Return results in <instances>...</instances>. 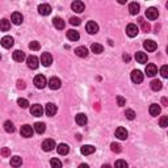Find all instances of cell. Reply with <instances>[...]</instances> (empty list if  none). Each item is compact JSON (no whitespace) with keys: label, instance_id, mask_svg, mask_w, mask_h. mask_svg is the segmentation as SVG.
Returning a JSON list of instances; mask_svg holds the SVG:
<instances>
[{"label":"cell","instance_id":"6da1fadb","mask_svg":"<svg viewBox=\"0 0 168 168\" xmlns=\"http://www.w3.org/2000/svg\"><path fill=\"white\" fill-rule=\"evenodd\" d=\"M46 78L43 76V75H37L36 78H34V86H36L38 90H42V88H45L46 87Z\"/></svg>","mask_w":168,"mask_h":168},{"label":"cell","instance_id":"7a4b0ae2","mask_svg":"<svg viewBox=\"0 0 168 168\" xmlns=\"http://www.w3.org/2000/svg\"><path fill=\"white\" fill-rule=\"evenodd\" d=\"M26 65H28L29 68L36 70V68H38V66H39V61H38V58L36 55H30V57L26 58Z\"/></svg>","mask_w":168,"mask_h":168},{"label":"cell","instance_id":"3957f363","mask_svg":"<svg viewBox=\"0 0 168 168\" xmlns=\"http://www.w3.org/2000/svg\"><path fill=\"white\" fill-rule=\"evenodd\" d=\"M43 112L45 110H43L42 105H39V104H34V105H32V108H30V113L34 117H41L43 114Z\"/></svg>","mask_w":168,"mask_h":168},{"label":"cell","instance_id":"277c9868","mask_svg":"<svg viewBox=\"0 0 168 168\" xmlns=\"http://www.w3.org/2000/svg\"><path fill=\"white\" fill-rule=\"evenodd\" d=\"M139 33V29H138V26L135 25V24H129V25L126 26V34L129 37H135L137 34Z\"/></svg>","mask_w":168,"mask_h":168},{"label":"cell","instance_id":"5b68a950","mask_svg":"<svg viewBox=\"0 0 168 168\" xmlns=\"http://www.w3.org/2000/svg\"><path fill=\"white\" fill-rule=\"evenodd\" d=\"M41 63L45 67H49L53 63V55L50 53H43L41 55Z\"/></svg>","mask_w":168,"mask_h":168},{"label":"cell","instance_id":"8992f818","mask_svg":"<svg viewBox=\"0 0 168 168\" xmlns=\"http://www.w3.org/2000/svg\"><path fill=\"white\" fill-rule=\"evenodd\" d=\"M33 133H34V130H33V127H32L30 125H24V126H21V135H22L24 138H30V137H33Z\"/></svg>","mask_w":168,"mask_h":168},{"label":"cell","instance_id":"52a82bcc","mask_svg":"<svg viewBox=\"0 0 168 168\" xmlns=\"http://www.w3.org/2000/svg\"><path fill=\"white\" fill-rule=\"evenodd\" d=\"M53 149H55V142H54L53 139H45L42 142V150L43 151H51Z\"/></svg>","mask_w":168,"mask_h":168},{"label":"cell","instance_id":"ba28073f","mask_svg":"<svg viewBox=\"0 0 168 168\" xmlns=\"http://www.w3.org/2000/svg\"><path fill=\"white\" fill-rule=\"evenodd\" d=\"M131 80H133V83H135V84L142 83L143 82V74L139 70H134L131 72Z\"/></svg>","mask_w":168,"mask_h":168},{"label":"cell","instance_id":"9c48e42d","mask_svg":"<svg viewBox=\"0 0 168 168\" xmlns=\"http://www.w3.org/2000/svg\"><path fill=\"white\" fill-rule=\"evenodd\" d=\"M71 8H72V11H75L76 13H80L86 9V6H84V3L80 2V0H76V2H74L71 4Z\"/></svg>","mask_w":168,"mask_h":168},{"label":"cell","instance_id":"30bf717a","mask_svg":"<svg viewBox=\"0 0 168 168\" xmlns=\"http://www.w3.org/2000/svg\"><path fill=\"white\" fill-rule=\"evenodd\" d=\"M156 74H158V67L154 65V63H149V65L146 66V75L152 78V76H155Z\"/></svg>","mask_w":168,"mask_h":168},{"label":"cell","instance_id":"8fae6325","mask_svg":"<svg viewBox=\"0 0 168 168\" xmlns=\"http://www.w3.org/2000/svg\"><path fill=\"white\" fill-rule=\"evenodd\" d=\"M146 17L149 18V20H156L158 17H159V12H158L156 8L151 7V8H149L146 11Z\"/></svg>","mask_w":168,"mask_h":168},{"label":"cell","instance_id":"7c38bea8","mask_svg":"<svg viewBox=\"0 0 168 168\" xmlns=\"http://www.w3.org/2000/svg\"><path fill=\"white\" fill-rule=\"evenodd\" d=\"M0 43H2V46L4 49H11L13 46V38L11 36H6L2 38V41H0Z\"/></svg>","mask_w":168,"mask_h":168},{"label":"cell","instance_id":"4fadbf2b","mask_svg":"<svg viewBox=\"0 0 168 168\" xmlns=\"http://www.w3.org/2000/svg\"><path fill=\"white\" fill-rule=\"evenodd\" d=\"M61 86H62V82H61V79H58V78H51L50 80H49L50 90H59Z\"/></svg>","mask_w":168,"mask_h":168},{"label":"cell","instance_id":"5bb4252c","mask_svg":"<svg viewBox=\"0 0 168 168\" xmlns=\"http://www.w3.org/2000/svg\"><path fill=\"white\" fill-rule=\"evenodd\" d=\"M86 29H87V32L90 34H96L98 32V25L95 21H90V22H87Z\"/></svg>","mask_w":168,"mask_h":168},{"label":"cell","instance_id":"9a60e30c","mask_svg":"<svg viewBox=\"0 0 168 168\" xmlns=\"http://www.w3.org/2000/svg\"><path fill=\"white\" fill-rule=\"evenodd\" d=\"M57 105L55 104H53V102H49L47 105H46V109H45V112H46V114L49 116V117H53V116H55V113H57Z\"/></svg>","mask_w":168,"mask_h":168},{"label":"cell","instance_id":"2e32d148","mask_svg":"<svg viewBox=\"0 0 168 168\" xmlns=\"http://www.w3.org/2000/svg\"><path fill=\"white\" fill-rule=\"evenodd\" d=\"M38 12H39V14H42V16H47V14H50V12H51V7L49 6V4H41V6H38Z\"/></svg>","mask_w":168,"mask_h":168},{"label":"cell","instance_id":"e0dca14e","mask_svg":"<svg viewBox=\"0 0 168 168\" xmlns=\"http://www.w3.org/2000/svg\"><path fill=\"white\" fill-rule=\"evenodd\" d=\"M143 46H145V49L147 51H155L156 47H158L156 42H154L152 39H147V41H145L143 42Z\"/></svg>","mask_w":168,"mask_h":168},{"label":"cell","instance_id":"ac0fdd59","mask_svg":"<svg viewBox=\"0 0 168 168\" xmlns=\"http://www.w3.org/2000/svg\"><path fill=\"white\" fill-rule=\"evenodd\" d=\"M127 130L125 129V127H118V129L116 130V137L118 138V139H121V141H125L126 138H127Z\"/></svg>","mask_w":168,"mask_h":168},{"label":"cell","instance_id":"d6986e66","mask_svg":"<svg viewBox=\"0 0 168 168\" xmlns=\"http://www.w3.org/2000/svg\"><path fill=\"white\" fill-rule=\"evenodd\" d=\"M75 121H76V123H78L79 126H86V125H87V122H88L87 116H86V114H83V113H79V114H76Z\"/></svg>","mask_w":168,"mask_h":168},{"label":"cell","instance_id":"ffe728a7","mask_svg":"<svg viewBox=\"0 0 168 168\" xmlns=\"http://www.w3.org/2000/svg\"><path fill=\"white\" fill-rule=\"evenodd\" d=\"M57 151L59 155H67L68 151H70V147H68V145H66V143H61V145L57 146Z\"/></svg>","mask_w":168,"mask_h":168},{"label":"cell","instance_id":"44dd1931","mask_svg":"<svg viewBox=\"0 0 168 168\" xmlns=\"http://www.w3.org/2000/svg\"><path fill=\"white\" fill-rule=\"evenodd\" d=\"M33 130L36 131L37 134H43L45 130H46V125L43 122H36L34 123V129Z\"/></svg>","mask_w":168,"mask_h":168},{"label":"cell","instance_id":"7402d4cb","mask_svg":"<svg viewBox=\"0 0 168 168\" xmlns=\"http://www.w3.org/2000/svg\"><path fill=\"white\" fill-rule=\"evenodd\" d=\"M75 54L80 58H86L88 55V49L84 47V46H79V47L75 49Z\"/></svg>","mask_w":168,"mask_h":168},{"label":"cell","instance_id":"603a6c76","mask_svg":"<svg viewBox=\"0 0 168 168\" xmlns=\"http://www.w3.org/2000/svg\"><path fill=\"white\" fill-rule=\"evenodd\" d=\"M22 20H24V17L20 12H14L12 14V22L14 24V25H20V24H22Z\"/></svg>","mask_w":168,"mask_h":168},{"label":"cell","instance_id":"cb8c5ba5","mask_svg":"<svg viewBox=\"0 0 168 168\" xmlns=\"http://www.w3.org/2000/svg\"><path fill=\"white\" fill-rule=\"evenodd\" d=\"M149 112H150V114H151V116L156 117V116H159V114H160L162 109H160V106L158 105V104H152V105H150Z\"/></svg>","mask_w":168,"mask_h":168},{"label":"cell","instance_id":"d4e9b609","mask_svg":"<svg viewBox=\"0 0 168 168\" xmlns=\"http://www.w3.org/2000/svg\"><path fill=\"white\" fill-rule=\"evenodd\" d=\"M135 59L138 63H146L147 62V54L146 53H142V51H137L135 53Z\"/></svg>","mask_w":168,"mask_h":168},{"label":"cell","instance_id":"484cf974","mask_svg":"<svg viewBox=\"0 0 168 168\" xmlns=\"http://www.w3.org/2000/svg\"><path fill=\"white\" fill-rule=\"evenodd\" d=\"M67 38L70 39V41H78L79 38H80V34H79V32L74 30V29H71V30L67 32Z\"/></svg>","mask_w":168,"mask_h":168},{"label":"cell","instance_id":"4316f807","mask_svg":"<svg viewBox=\"0 0 168 168\" xmlns=\"http://www.w3.org/2000/svg\"><path fill=\"white\" fill-rule=\"evenodd\" d=\"M80 151H82L83 155H91V154H93V152H95V147L91 146V145H84V146L82 147Z\"/></svg>","mask_w":168,"mask_h":168},{"label":"cell","instance_id":"83f0119b","mask_svg":"<svg viewBox=\"0 0 168 168\" xmlns=\"http://www.w3.org/2000/svg\"><path fill=\"white\" fill-rule=\"evenodd\" d=\"M25 59V53L21 51V50H16L13 53V61L16 62H22Z\"/></svg>","mask_w":168,"mask_h":168},{"label":"cell","instance_id":"f1b7e54d","mask_svg":"<svg viewBox=\"0 0 168 168\" xmlns=\"http://www.w3.org/2000/svg\"><path fill=\"white\" fill-rule=\"evenodd\" d=\"M53 24H54V26H55L57 29H59V30L63 29V28H65V25H66L65 21H63L61 17H54L53 18Z\"/></svg>","mask_w":168,"mask_h":168},{"label":"cell","instance_id":"f546056e","mask_svg":"<svg viewBox=\"0 0 168 168\" xmlns=\"http://www.w3.org/2000/svg\"><path fill=\"white\" fill-rule=\"evenodd\" d=\"M9 28H11V24H9V21L7 18L0 20V30H2V32H8Z\"/></svg>","mask_w":168,"mask_h":168},{"label":"cell","instance_id":"4dcf8cb0","mask_svg":"<svg viewBox=\"0 0 168 168\" xmlns=\"http://www.w3.org/2000/svg\"><path fill=\"white\" fill-rule=\"evenodd\" d=\"M21 164H22V159H21L20 156H13V158H11V166H12L13 168L21 167Z\"/></svg>","mask_w":168,"mask_h":168},{"label":"cell","instance_id":"1f68e13d","mask_svg":"<svg viewBox=\"0 0 168 168\" xmlns=\"http://www.w3.org/2000/svg\"><path fill=\"white\" fill-rule=\"evenodd\" d=\"M129 12L130 14H137L139 12V4L138 3H130L129 4Z\"/></svg>","mask_w":168,"mask_h":168},{"label":"cell","instance_id":"d6a6232c","mask_svg":"<svg viewBox=\"0 0 168 168\" xmlns=\"http://www.w3.org/2000/svg\"><path fill=\"white\" fill-rule=\"evenodd\" d=\"M162 87H163V84H162L160 80H152V82H151V90H152V91L158 92V91L162 90Z\"/></svg>","mask_w":168,"mask_h":168},{"label":"cell","instance_id":"836d02e7","mask_svg":"<svg viewBox=\"0 0 168 168\" xmlns=\"http://www.w3.org/2000/svg\"><path fill=\"white\" fill-rule=\"evenodd\" d=\"M91 49L95 54H101L104 51V47H102V45H100V43H92Z\"/></svg>","mask_w":168,"mask_h":168},{"label":"cell","instance_id":"e575fe53","mask_svg":"<svg viewBox=\"0 0 168 168\" xmlns=\"http://www.w3.org/2000/svg\"><path fill=\"white\" fill-rule=\"evenodd\" d=\"M4 130H6L7 133H13L14 131L13 122H11V121H6V122H4Z\"/></svg>","mask_w":168,"mask_h":168},{"label":"cell","instance_id":"d590c367","mask_svg":"<svg viewBox=\"0 0 168 168\" xmlns=\"http://www.w3.org/2000/svg\"><path fill=\"white\" fill-rule=\"evenodd\" d=\"M138 21H139V24L142 25V30H143V32H146V33H147V32H150V28H151V26H150V24H149V22H146L143 18H139Z\"/></svg>","mask_w":168,"mask_h":168},{"label":"cell","instance_id":"8d00e7d4","mask_svg":"<svg viewBox=\"0 0 168 168\" xmlns=\"http://www.w3.org/2000/svg\"><path fill=\"white\" fill-rule=\"evenodd\" d=\"M50 166L53 168H62V162L57 159V158H53V159L50 160Z\"/></svg>","mask_w":168,"mask_h":168},{"label":"cell","instance_id":"74e56055","mask_svg":"<svg viewBox=\"0 0 168 168\" xmlns=\"http://www.w3.org/2000/svg\"><path fill=\"white\" fill-rule=\"evenodd\" d=\"M17 104L22 108V109H25V108L29 106V101L26 100V98H18V100H17Z\"/></svg>","mask_w":168,"mask_h":168},{"label":"cell","instance_id":"f35d334b","mask_svg":"<svg viewBox=\"0 0 168 168\" xmlns=\"http://www.w3.org/2000/svg\"><path fill=\"white\" fill-rule=\"evenodd\" d=\"M125 116H126V118H127V120H134V118H135V112L134 110H133V109H127L126 112H125Z\"/></svg>","mask_w":168,"mask_h":168},{"label":"cell","instance_id":"ab89813d","mask_svg":"<svg viewBox=\"0 0 168 168\" xmlns=\"http://www.w3.org/2000/svg\"><path fill=\"white\" fill-rule=\"evenodd\" d=\"M0 155H2L3 158H8V156H11V150H9L8 147H3V149L0 150Z\"/></svg>","mask_w":168,"mask_h":168},{"label":"cell","instance_id":"60d3db41","mask_svg":"<svg viewBox=\"0 0 168 168\" xmlns=\"http://www.w3.org/2000/svg\"><path fill=\"white\" fill-rule=\"evenodd\" d=\"M114 168H127V163L125 160H117L116 164H114Z\"/></svg>","mask_w":168,"mask_h":168},{"label":"cell","instance_id":"b9f144b4","mask_svg":"<svg viewBox=\"0 0 168 168\" xmlns=\"http://www.w3.org/2000/svg\"><path fill=\"white\" fill-rule=\"evenodd\" d=\"M29 47H30V50H34V51H36V50H39V47H41V46H39V42L33 41V42L29 43Z\"/></svg>","mask_w":168,"mask_h":168},{"label":"cell","instance_id":"7bdbcfd3","mask_svg":"<svg viewBox=\"0 0 168 168\" xmlns=\"http://www.w3.org/2000/svg\"><path fill=\"white\" fill-rule=\"evenodd\" d=\"M110 149H112V151L113 152H121V146L120 145H118V143H112V145H110Z\"/></svg>","mask_w":168,"mask_h":168},{"label":"cell","instance_id":"ee69618b","mask_svg":"<svg viewBox=\"0 0 168 168\" xmlns=\"http://www.w3.org/2000/svg\"><path fill=\"white\" fill-rule=\"evenodd\" d=\"M159 123H160L162 127H167V126H168V117H167V116H163V117L160 118Z\"/></svg>","mask_w":168,"mask_h":168},{"label":"cell","instance_id":"f6af8a7d","mask_svg":"<svg viewBox=\"0 0 168 168\" xmlns=\"http://www.w3.org/2000/svg\"><path fill=\"white\" fill-rule=\"evenodd\" d=\"M70 24H71V25H75V26L80 25V18H78V17H71V18H70Z\"/></svg>","mask_w":168,"mask_h":168},{"label":"cell","instance_id":"bcb514c9","mask_svg":"<svg viewBox=\"0 0 168 168\" xmlns=\"http://www.w3.org/2000/svg\"><path fill=\"white\" fill-rule=\"evenodd\" d=\"M160 74L163 78H168V66H163L160 68Z\"/></svg>","mask_w":168,"mask_h":168},{"label":"cell","instance_id":"7dc6e473","mask_svg":"<svg viewBox=\"0 0 168 168\" xmlns=\"http://www.w3.org/2000/svg\"><path fill=\"white\" fill-rule=\"evenodd\" d=\"M117 104H118L120 106H123V105L126 104V100H125V98H123L122 96H117Z\"/></svg>","mask_w":168,"mask_h":168},{"label":"cell","instance_id":"c3c4849f","mask_svg":"<svg viewBox=\"0 0 168 168\" xmlns=\"http://www.w3.org/2000/svg\"><path fill=\"white\" fill-rule=\"evenodd\" d=\"M26 86H25V82L24 80H17V88L18 90H24Z\"/></svg>","mask_w":168,"mask_h":168},{"label":"cell","instance_id":"681fc988","mask_svg":"<svg viewBox=\"0 0 168 168\" xmlns=\"http://www.w3.org/2000/svg\"><path fill=\"white\" fill-rule=\"evenodd\" d=\"M162 104H163L164 106H168V100H167V97H163V98H162Z\"/></svg>","mask_w":168,"mask_h":168},{"label":"cell","instance_id":"f907efd6","mask_svg":"<svg viewBox=\"0 0 168 168\" xmlns=\"http://www.w3.org/2000/svg\"><path fill=\"white\" fill-rule=\"evenodd\" d=\"M123 61H125V62H130V57L129 55H127V54H123Z\"/></svg>","mask_w":168,"mask_h":168},{"label":"cell","instance_id":"816d5d0a","mask_svg":"<svg viewBox=\"0 0 168 168\" xmlns=\"http://www.w3.org/2000/svg\"><path fill=\"white\" fill-rule=\"evenodd\" d=\"M79 168H90V166H88V164H84V163H83V164L79 166Z\"/></svg>","mask_w":168,"mask_h":168},{"label":"cell","instance_id":"f5cc1de1","mask_svg":"<svg viewBox=\"0 0 168 168\" xmlns=\"http://www.w3.org/2000/svg\"><path fill=\"white\" fill-rule=\"evenodd\" d=\"M101 168H112V167H110L109 164H104V166H102Z\"/></svg>","mask_w":168,"mask_h":168},{"label":"cell","instance_id":"db71d44e","mask_svg":"<svg viewBox=\"0 0 168 168\" xmlns=\"http://www.w3.org/2000/svg\"><path fill=\"white\" fill-rule=\"evenodd\" d=\"M0 59H2V54H0Z\"/></svg>","mask_w":168,"mask_h":168}]
</instances>
